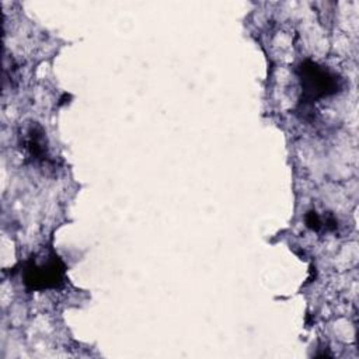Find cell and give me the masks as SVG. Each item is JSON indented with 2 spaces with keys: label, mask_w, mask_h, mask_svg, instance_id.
Returning <instances> with one entry per match:
<instances>
[{
  "label": "cell",
  "mask_w": 359,
  "mask_h": 359,
  "mask_svg": "<svg viewBox=\"0 0 359 359\" xmlns=\"http://www.w3.org/2000/svg\"><path fill=\"white\" fill-rule=\"evenodd\" d=\"M21 143H22V147H24L25 153H27L28 157H31L32 160L41 161V160H45V158H46V153H48L46 137H45L43 129H42L39 125L31 123V125L22 132Z\"/></svg>",
  "instance_id": "3"
},
{
  "label": "cell",
  "mask_w": 359,
  "mask_h": 359,
  "mask_svg": "<svg viewBox=\"0 0 359 359\" xmlns=\"http://www.w3.org/2000/svg\"><path fill=\"white\" fill-rule=\"evenodd\" d=\"M65 269L66 266L56 252H42L25 264L22 280L29 290L59 287L65 280Z\"/></svg>",
  "instance_id": "1"
},
{
  "label": "cell",
  "mask_w": 359,
  "mask_h": 359,
  "mask_svg": "<svg viewBox=\"0 0 359 359\" xmlns=\"http://www.w3.org/2000/svg\"><path fill=\"white\" fill-rule=\"evenodd\" d=\"M297 73L302 81L304 101H314L335 94L341 86V79L337 73L311 60H304Z\"/></svg>",
  "instance_id": "2"
}]
</instances>
